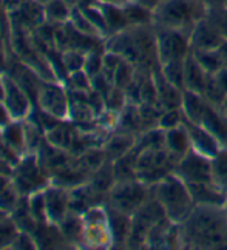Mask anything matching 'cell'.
I'll use <instances>...</instances> for the list:
<instances>
[{
    "instance_id": "cell-1",
    "label": "cell",
    "mask_w": 227,
    "mask_h": 250,
    "mask_svg": "<svg viewBox=\"0 0 227 250\" xmlns=\"http://www.w3.org/2000/svg\"><path fill=\"white\" fill-rule=\"evenodd\" d=\"M183 249H227V213L224 206L196 204L179 224Z\"/></svg>"
},
{
    "instance_id": "cell-2",
    "label": "cell",
    "mask_w": 227,
    "mask_h": 250,
    "mask_svg": "<svg viewBox=\"0 0 227 250\" xmlns=\"http://www.w3.org/2000/svg\"><path fill=\"white\" fill-rule=\"evenodd\" d=\"M107 50L119 54L138 70L153 73L161 68L153 23L128 25L124 30L113 33L107 41Z\"/></svg>"
},
{
    "instance_id": "cell-3",
    "label": "cell",
    "mask_w": 227,
    "mask_h": 250,
    "mask_svg": "<svg viewBox=\"0 0 227 250\" xmlns=\"http://www.w3.org/2000/svg\"><path fill=\"white\" fill-rule=\"evenodd\" d=\"M209 8L206 0H163L151 9V22L155 26L190 34L193 26L207 16Z\"/></svg>"
},
{
    "instance_id": "cell-4",
    "label": "cell",
    "mask_w": 227,
    "mask_h": 250,
    "mask_svg": "<svg viewBox=\"0 0 227 250\" xmlns=\"http://www.w3.org/2000/svg\"><path fill=\"white\" fill-rule=\"evenodd\" d=\"M151 196L163 207L165 216L175 224H181L196 206L187 184L175 171L151 187Z\"/></svg>"
},
{
    "instance_id": "cell-5",
    "label": "cell",
    "mask_w": 227,
    "mask_h": 250,
    "mask_svg": "<svg viewBox=\"0 0 227 250\" xmlns=\"http://www.w3.org/2000/svg\"><path fill=\"white\" fill-rule=\"evenodd\" d=\"M178 162L168 155L165 148L141 150L136 158V179L153 187L156 182L173 173Z\"/></svg>"
},
{
    "instance_id": "cell-6",
    "label": "cell",
    "mask_w": 227,
    "mask_h": 250,
    "mask_svg": "<svg viewBox=\"0 0 227 250\" xmlns=\"http://www.w3.org/2000/svg\"><path fill=\"white\" fill-rule=\"evenodd\" d=\"M150 196L151 187L143 184L138 179L115 182V186L110 190L111 207L127 215H133Z\"/></svg>"
},
{
    "instance_id": "cell-7",
    "label": "cell",
    "mask_w": 227,
    "mask_h": 250,
    "mask_svg": "<svg viewBox=\"0 0 227 250\" xmlns=\"http://www.w3.org/2000/svg\"><path fill=\"white\" fill-rule=\"evenodd\" d=\"M167 218L163 207L158 201L150 196L145 203L141 206L133 215H131V229L127 239V246L130 247H143L145 246L147 235L155 224L161 219Z\"/></svg>"
},
{
    "instance_id": "cell-8",
    "label": "cell",
    "mask_w": 227,
    "mask_h": 250,
    "mask_svg": "<svg viewBox=\"0 0 227 250\" xmlns=\"http://www.w3.org/2000/svg\"><path fill=\"white\" fill-rule=\"evenodd\" d=\"M156 28V46H158V59L159 65H165L168 62L184 61L190 53V39L187 33L170 30V28Z\"/></svg>"
},
{
    "instance_id": "cell-9",
    "label": "cell",
    "mask_w": 227,
    "mask_h": 250,
    "mask_svg": "<svg viewBox=\"0 0 227 250\" xmlns=\"http://www.w3.org/2000/svg\"><path fill=\"white\" fill-rule=\"evenodd\" d=\"M175 173L186 184L193 182H213L212 179V159L190 148V151L179 161Z\"/></svg>"
},
{
    "instance_id": "cell-10",
    "label": "cell",
    "mask_w": 227,
    "mask_h": 250,
    "mask_svg": "<svg viewBox=\"0 0 227 250\" xmlns=\"http://www.w3.org/2000/svg\"><path fill=\"white\" fill-rule=\"evenodd\" d=\"M83 235L93 247H107L113 243L108 215L102 208H91L85 218Z\"/></svg>"
},
{
    "instance_id": "cell-11",
    "label": "cell",
    "mask_w": 227,
    "mask_h": 250,
    "mask_svg": "<svg viewBox=\"0 0 227 250\" xmlns=\"http://www.w3.org/2000/svg\"><path fill=\"white\" fill-rule=\"evenodd\" d=\"M188 39H190V50L192 51L218 50L224 42L223 34L220 33V30L215 26V23L207 16L193 26V30L190 31Z\"/></svg>"
},
{
    "instance_id": "cell-12",
    "label": "cell",
    "mask_w": 227,
    "mask_h": 250,
    "mask_svg": "<svg viewBox=\"0 0 227 250\" xmlns=\"http://www.w3.org/2000/svg\"><path fill=\"white\" fill-rule=\"evenodd\" d=\"M183 125L188 133V139H190L192 148L198 153H201V155L213 159L216 156V153L221 148V144L218 142V139H216L210 131H207L203 125L190 122L186 118L183 119Z\"/></svg>"
},
{
    "instance_id": "cell-13",
    "label": "cell",
    "mask_w": 227,
    "mask_h": 250,
    "mask_svg": "<svg viewBox=\"0 0 227 250\" xmlns=\"http://www.w3.org/2000/svg\"><path fill=\"white\" fill-rule=\"evenodd\" d=\"M153 76V81L156 85V91H158V104L163 110H175V108H181V102H183V90L175 86L173 83H170L163 73L159 70H155L151 73Z\"/></svg>"
},
{
    "instance_id": "cell-14",
    "label": "cell",
    "mask_w": 227,
    "mask_h": 250,
    "mask_svg": "<svg viewBox=\"0 0 227 250\" xmlns=\"http://www.w3.org/2000/svg\"><path fill=\"white\" fill-rule=\"evenodd\" d=\"M207 81H209V74L204 71V68L190 51L184 59V90L204 96Z\"/></svg>"
},
{
    "instance_id": "cell-15",
    "label": "cell",
    "mask_w": 227,
    "mask_h": 250,
    "mask_svg": "<svg viewBox=\"0 0 227 250\" xmlns=\"http://www.w3.org/2000/svg\"><path fill=\"white\" fill-rule=\"evenodd\" d=\"M164 148L178 164L190 151V139H188V133L183 124L164 131Z\"/></svg>"
},
{
    "instance_id": "cell-16",
    "label": "cell",
    "mask_w": 227,
    "mask_h": 250,
    "mask_svg": "<svg viewBox=\"0 0 227 250\" xmlns=\"http://www.w3.org/2000/svg\"><path fill=\"white\" fill-rule=\"evenodd\" d=\"M39 104L45 113L56 118H63L67 114V99L63 91L56 85H43L39 90Z\"/></svg>"
},
{
    "instance_id": "cell-17",
    "label": "cell",
    "mask_w": 227,
    "mask_h": 250,
    "mask_svg": "<svg viewBox=\"0 0 227 250\" xmlns=\"http://www.w3.org/2000/svg\"><path fill=\"white\" fill-rule=\"evenodd\" d=\"M200 125H203L207 131H210L218 139L221 147H227V121L223 116L220 107H215V105L207 102Z\"/></svg>"
},
{
    "instance_id": "cell-18",
    "label": "cell",
    "mask_w": 227,
    "mask_h": 250,
    "mask_svg": "<svg viewBox=\"0 0 227 250\" xmlns=\"http://www.w3.org/2000/svg\"><path fill=\"white\" fill-rule=\"evenodd\" d=\"M190 190L195 204H207V206H226L227 195L216 187L213 182H193L187 184Z\"/></svg>"
},
{
    "instance_id": "cell-19",
    "label": "cell",
    "mask_w": 227,
    "mask_h": 250,
    "mask_svg": "<svg viewBox=\"0 0 227 250\" xmlns=\"http://www.w3.org/2000/svg\"><path fill=\"white\" fill-rule=\"evenodd\" d=\"M2 83L5 90L6 108L9 114H11L13 118H23L28 113V108H30V104H28L25 93L22 91L21 86L9 78H5Z\"/></svg>"
},
{
    "instance_id": "cell-20",
    "label": "cell",
    "mask_w": 227,
    "mask_h": 250,
    "mask_svg": "<svg viewBox=\"0 0 227 250\" xmlns=\"http://www.w3.org/2000/svg\"><path fill=\"white\" fill-rule=\"evenodd\" d=\"M226 96H227V66H223L221 70L209 76L204 98L209 104L215 105V107H220Z\"/></svg>"
},
{
    "instance_id": "cell-21",
    "label": "cell",
    "mask_w": 227,
    "mask_h": 250,
    "mask_svg": "<svg viewBox=\"0 0 227 250\" xmlns=\"http://www.w3.org/2000/svg\"><path fill=\"white\" fill-rule=\"evenodd\" d=\"M206 105H207V101H206V98H204L203 94L188 91V90H184L183 91L181 111H183V116L187 121L195 122V124H200Z\"/></svg>"
},
{
    "instance_id": "cell-22",
    "label": "cell",
    "mask_w": 227,
    "mask_h": 250,
    "mask_svg": "<svg viewBox=\"0 0 227 250\" xmlns=\"http://www.w3.org/2000/svg\"><path fill=\"white\" fill-rule=\"evenodd\" d=\"M67 207V196L62 190L53 188L45 193V211L53 223H62Z\"/></svg>"
},
{
    "instance_id": "cell-23",
    "label": "cell",
    "mask_w": 227,
    "mask_h": 250,
    "mask_svg": "<svg viewBox=\"0 0 227 250\" xmlns=\"http://www.w3.org/2000/svg\"><path fill=\"white\" fill-rule=\"evenodd\" d=\"M135 142H136V138L128 131L122 134H116V136H113L105 146V155L107 158H110V161L115 162L116 159L124 156L127 151L133 148Z\"/></svg>"
},
{
    "instance_id": "cell-24",
    "label": "cell",
    "mask_w": 227,
    "mask_h": 250,
    "mask_svg": "<svg viewBox=\"0 0 227 250\" xmlns=\"http://www.w3.org/2000/svg\"><path fill=\"white\" fill-rule=\"evenodd\" d=\"M212 179L213 184L227 195V147H221L212 159Z\"/></svg>"
},
{
    "instance_id": "cell-25",
    "label": "cell",
    "mask_w": 227,
    "mask_h": 250,
    "mask_svg": "<svg viewBox=\"0 0 227 250\" xmlns=\"http://www.w3.org/2000/svg\"><path fill=\"white\" fill-rule=\"evenodd\" d=\"M102 8V13L105 16V22L108 26V33H118L121 30L127 28L128 23V19L125 16L124 8H119V6H111V5H101Z\"/></svg>"
},
{
    "instance_id": "cell-26",
    "label": "cell",
    "mask_w": 227,
    "mask_h": 250,
    "mask_svg": "<svg viewBox=\"0 0 227 250\" xmlns=\"http://www.w3.org/2000/svg\"><path fill=\"white\" fill-rule=\"evenodd\" d=\"M192 53L196 57V61L200 62V65L204 68V71L209 76L216 73L218 70H221L223 66H224L218 50H212V51H192Z\"/></svg>"
},
{
    "instance_id": "cell-27",
    "label": "cell",
    "mask_w": 227,
    "mask_h": 250,
    "mask_svg": "<svg viewBox=\"0 0 227 250\" xmlns=\"http://www.w3.org/2000/svg\"><path fill=\"white\" fill-rule=\"evenodd\" d=\"M161 73L170 83L184 91V61H175L161 65Z\"/></svg>"
},
{
    "instance_id": "cell-28",
    "label": "cell",
    "mask_w": 227,
    "mask_h": 250,
    "mask_svg": "<svg viewBox=\"0 0 227 250\" xmlns=\"http://www.w3.org/2000/svg\"><path fill=\"white\" fill-rule=\"evenodd\" d=\"M136 76V68L130 62L127 61H122L119 63V66L115 71V76H113V85L118 86L121 90H127V86L133 82Z\"/></svg>"
},
{
    "instance_id": "cell-29",
    "label": "cell",
    "mask_w": 227,
    "mask_h": 250,
    "mask_svg": "<svg viewBox=\"0 0 227 250\" xmlns=\"http://www.w3.org/2000/svg\"><path fill=\"white\" fill-rule=\"evenodd\" d=\"M45 16L54 22H67L71 16V6L63 0H51L45 5Z\"/></svg>"
},
{
    "instance_id": "cell-30",
    "label": "cell",
    "mask_w": 227,
    "mask_h": 250,
    "mask_svg": "<svg viewBox=\"0 0 227 250\" xmlns=\"http://www.w3.org/2000/svg\"><path fill=\"white\" fill-rule=\"evenodd\" d=\"M70 22L71 25L78 30L79 33L82 34H87V36H101L99 31L91 25V22L88 21L87 17H85V14L82 13V9L79 6H74L71 8V16H70Z\"/></svg>"
},
{
    "instance_id": "cell-31",
    "label": "cell",
    "mask_w": 227,
    "mask_h": 250,
    "mask_svg": "<svg viewBox=\"0 0 227 250\" xmlns=\"http://www.w3.org/2000/svg\"><path fill=\"white\" fill-rule=\"evenodd\" d=\"M115 175H113V167H99L94 173V178L91 182V188L94 191H107L111 190V187L115 186Z\"/></svg>"
},
{
    "instance_id": "cell-32",
    "label": "cell",
    "mask_w": 227,
    "mask_h": 250,
    "mask_svg": "<svg viewBox=\"0 0 227 250\" xmlns=\"http://www.w3.org/2000/svg\"><path fill=\"white\" fill-rule=\"evenodd\" d=\"M5 141L11 150H19L23 147L25 142V130L21 124H8L5 127Z\"/></svg>"
},
{
    "instance_id": "cell-33",
    "label": "cell",
    "mask_w": 227,
    "mask_h": 250,
    "mask_svg": "<svg viewBox=\"0 0 227 250\" xmlns=\"http://www.w3.org/2000/svg\"><path fill=\"white\" fill-rule=\"evenodd\" d=\"M207 17L215 23L220 33L223 34L224 41H227V5L223 6H210Z\"/></svg>"
},
{
    "instance_id": "cell-34",
    "label": "cell",
    "mask_w": 227,
    "mask_h": 250,
    "mask_svg": "<svg viewBox=\"0 0 227 250\" xmlns=\"http://www.w3.org/2000/svg\"><path fill=\"white\" fill-rule=\"evenodd\" d=\"M183 111L181 108H175V110H164L161 113V118L158 121V127L161 130H170V128H175L178 125L183 124Z\"/></svg>"
},
{
    "instance_id": "cell-35",
    "label": "cell",
    "mask_w": 227,
    "mask_h": 250,
    "mask_svg": "<svg viewBox=\"0 0 227 250\" xmlns=\"http://www.w3.org/2000/svg\"><path fill=\"white\" fill-rule=\"evenodd\" d=\"M62 62H63V66L65 70H67L70 74L74 73V71H79V70H83V63H85V56L78 53L76 50L73 51H67L62 57Z\"/></svg>"
},
{
    "instance_id": "cell-36",
    "label": "cell",
    "mask_w": 227,
    "mask_h": 250,
    "mask_svg": "<svg viewBox=\"0 0 227 250\" xmlns=\"http://www.w3.org/2000/svg\"><path fill=\"white\" fill-rule=\"evenodd\" d=\"M83 71L90 76V79L102 73V59L94 53H90L85 56V63H83Z\"/></svg>"
},
{
    "instance_id": "cell-37",
    "label": "cell",
    "mask_w": 227,
    "mask_h": 250,
    "mask_svg": "<svg viewBox=\"0 0 227 250\" xmlns=\"http://www.w3.org/2000/svg\"><path fill=\"white\" fill-rule=\"evenodd\" d=\"M30 210L36 219H42L43 216H46L45 211V195H33L31 201H30Z\"/></svg>"
},
{
    "instance_id": "cell-38",
    "label": "cell",
    "mask_w": 227,
    "mask_h": 250,
    "mask_svg": "<svg viewBox=\"0 0 227 250\" xmlns=\"http://www.w3.org/2000/svg\"><path fill=\"white\" fill-rule=\"evenodd\" d=\"M90 81H91L90 76L83 70L71 73V78H70V82L73 83V86H74V88H78L79 91L88 90L90 88Z\"/></svg>"
},
{
    "instance_id": "cell-39",
    "label": "cell",
    "mask_w": 227,
    "mask_h": 250,
    "mask_svg": "<svg viewBox=\"0 0 227 250\" xmlns=\"http://www.w3.org/2000/svg\"><path fill=\"white\" fill-rule=\"evenodd\" d=\"M17 201V193H16V188L13 187H6L2 193H0V208L2 210H9L13 208L14 204Z\"/></svg>"
},
{
    "instance_id": "cell-40",
    "label": "cell",
    "mask_w": 227,
    "mask_h": 250,
    "mask_svg": "<svg viewBox=\"0 0 227 250\" xmlns=\"http://www.w3.org/2000/svg\"><path fill=\"white\" fill-rule=\"evenodd\" d=\"M16 236H17L16 229L13 224H9V223L0 224V247L9 244L13 239H16Z\"/></svg>"
},
{
    "instance_id": "cell-41",
    "label": "cell",
    "mask_w": 227,
    "mask_h": 250,
    "mask_svg": "<svg viewBox=\"0 0 227 250\" xmlns=\"http://www.w3.org/2000/svg\"><path fill=\"white\" fill-rule=\"evenodd\" d=\"M62 229H63V233L67 236H76L78 233H81V224L79 221L76 218H63L62 219Z\"/></svg>"
},
{
    "instance_id": "cell-42",
    "label": "cell",
    "mask_w": 227,
    "mask_h": 250,
    "mask_svg": "<svg viewBox=\"0 0 227 250\" xmlns=\"http://www.w3.org/2000/svg\"><path fill=\"white\" fill-rule=\"evenodd\" d=\"M16 247L19 249H33L34 247V243L31 241L30 235H28L26 232H23L22 235L16 236V243H14Z\"/></svg>"
},
{
    "instance_id": "cell-43",
    "label": "cell",
    "mask_w": 227,
    "mask_h": 250,
    "mask_svg": "<svg viewBox=\"0 0 227 250\" xmlns=\"http://www.w3.org/2000/svg\"><path fill=\"white\" fill-rule=\"evenodd\" d=\"M101 5H111V6H119V8H125L128 3L135 2V0H98Z\"/></svg>"
},
{
    "instance_id": "cell-44",
    "label": "cell",
    "mask_w": 227,
    "mask_h": 250,
    "mask_svg": "<svg viewBox=\"0 0 227 250\" xmlns=\"http://www.w3.org/2000/svg\"><path fill=\"white\" fill-rule=\"evenodd\" d=\"M9 111H8V108H5V107H2L0 105V128H3V127H6V125L9 124Z\"/></svg>"
},
{
    "instance_id": "cell-45",
    "label": "cell",
    "mask_w": 227,
    "mask_h": 250,
    "mask_svg": "<svg viewBox=\"0 0 227 250\" xmlns=\"http://www.w3.org/2000/svg\"><path fill=\"white\" fill-rule=\"evenodd\" d=\"M218 53L221 56V61H223L224 66H227V41H224L223 45L218 48Z\"/></svg>"
},
{
    "instance_id": "cell-46",
    "label": "cell",
    "mask_w": 227,
    "mask_h": 250,
    "mask_svg": "<svg viewBox=\"0 0 227 250\" xmlns=\"http://www.w3.org/2000/svg\"><path fill=\"white\" fill-rule=\"evenodd\" d=\"M138 2L141 3V5H144V6H147L148 9H153L156 5H159L163 0H138Z\"/></svg>"
},
{
    "instance_id": "cell-47",
    "label": "cell",
    "mask_w": 227,
    "mask_h": 250,
    "mask_svg": "<svg viewBox=\"0 0 227 250\" xmlns=\"http://www.w3.org/2000/svg\"><path fill=\"white\" fill-rule=\"evenodd\" d=\"M209 6H223L227 3V0H206Z\"/></svg>"
},
{
    "instance_id": "cell-48",
    "label": "cell",
    "mask_w": 227,
    "mask_h": 250,
    "mask_svg": "<svg viewBox=\"0 0 227 250\" xmlns=\"http://www.w3.org/2000/svg\"><path fill=\"white\" fill-rule=\"evenodd\" d=\"M8 187V178L3 176V175H0V193Z\"/></svg>"
},
{
    "instance_id": "cell-49",
    "label": "cell",
    "mask_w": 227,
    "mask_h": 250,
    "mask_svg": "<svg viewBox=\"0 0 227 250\" xmlns=\"http://www.w3.org/2000/svg\"><path fill=\"white\" fill-rule=\"evenodd\" d=\"M220 110H221L223 116H224V118H226V121H227V96L224 98V101L221 102V105H220Z\"/></svg>"
},
{
    "instance_id": "cell-50",
    "label": "cell",
    "mask_w": 227,
    "mask_h": 250,
    "mask_svg": "<svg viewBox=\"0 0 227 250\" xmlns=\"http://www.w3.org/2000/svg\"><path fill=\"white\" fill-rule=\"evenodd\" d=\"M65 3L67 5H70L71 8H74V6H78L79 5V0H63Z\"/></svg>"
},
{
    "instance_id": "cell-51",
    "label": "cell",
    "mask_w": 227,
    "mask_h": 250,
    "mask_svg": "<svg viewBox=\"0 0 227 250\" xmlns=\"http://www.w3.org/2000/svg\"><path fill=\"white\" fill-rule=\"evenodd\" d=\"M5 98V90H3V83H0V99Z\"/></svg>"
},
{
    "instance_id": "cell-52",
    "label": "cell",
    "mask_w": 227,
    "mask_h": 250,
    "mask_svg": "<svg viewBox=\"0 0 227 250\" xmlns=\"http://www.w3.org/2000/svg\"><path fill=\"white\" fill-rule=\"evenodd\" d=\"M37 3H42V5H46L48 2H51V0H36Z\"/></svg>"
},
{
    "instance_id": "cell-53",
    "label": "cell",
    "mask_w": 227,
    "mask_h": 250,
    "mask_svg": "<svg viewBox=\"0 0 227 250\" xmlns=\"http://www.w3.org/2000/svg\"><path fill=\"white\" fill-rule=\"evenodd\" d=\"M224 207H226V213H227V203H226V206H224Z\"/></svg>"
},
{
    "instance_id": "cell-54",
    "label": "cell",
    "mask_w": 227,
    "mask_h": 250,
    "mask_svg": "<svg viewBox=\"0 0 227 250\" xmlns=\"http://www.w3.org/2000/svg\"><path fill=\"white\" fill-rule=\"evenodd\" d=\"M226 5H227V3H226Z\"/></svg>"
}]
</instances>
